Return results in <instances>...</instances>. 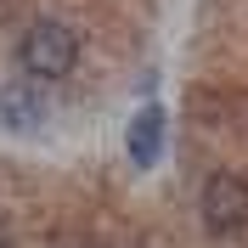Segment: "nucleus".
<instances>
[{
	"instance_id": "nucleus-1",
	"label": "nucleus",
	"mask_w": 248,
	"mask_h": 248,
	"mask_svg": "<svg viewBox=\"0 0 248 248\" xmlns=\"http://www.w3.org/2000/svg\"><path fill=\"white\" fill-rule=\"evenodd\" d=\"M17 62H23L29 79H68L74 62H79V40H74L68 23L40 17V23H29V34L17 40Z\"/></svg>"
},
{
	"instance_id": "nucleus-2",
	"label": "nucleus",
	"mask_w": 248,
	"mask_h": 248,
	"mask_svg": "<svg viewBox=\"0 0 248 248\" xmlns=\"http://www.w3.org/2000/svg\"><path fill=\"white\" fill-rule=\"evenodd\" d=\"M198 209H203V226L215 237H237L248 226V181L232 170H215L198 192Z\"/></svg>"
},
{
	"instance_id": "nucleus-3",
	"label": "nucleus",
	"mask_w": 248,
	"mask_h": 248,
	"mask_svg": "<svg viewBox=\"0 0 248 248\" xmlns=\"http://www.w3.org/2000/svg\"><path fill=\"white\" fill-rule=\"evenodd\" d=\"M40 124H46V96L34 91V85H6V91H0V130L29 136Z\"/></svg>"
},
{
	"instance_id": "nucleus-4",
	"label": "nucleus",
	"mask_w": 248,
	"mask_h": 248,
	"mask_svg": "<svg viewBox=\"0 0 248 248\" xmlns=\"http://www.w3.org/2000/svg\"><path fill=\"white\" fill-rule=\"evenodd\" d=\"M124 147H130V158H136L141 170H153L158 147H164V108H141L130 119V130H124Z\"/></svg>"
}]
</instances>
